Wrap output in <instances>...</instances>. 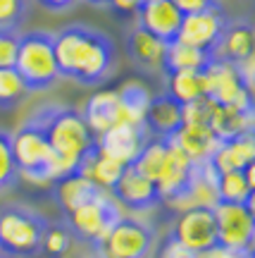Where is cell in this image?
Here are the masks:
<instances>
[{
    "label": "cell",
    "mask_w": 255,
    "mask_h": 258,
    "mask_svg": "<svg viewBox=\"0 0 255 258\" xmlns=\"http://www.w3.org/2000/svg\"><path fill=\"white\" fill-rule=\"evenodd\" d=\"M141 5V0H110L108 8L122 19H134L136 17V10Z\"/></svg>",
    "instance_id": "cell-37"
},
{
    "label": "cell",
    "mask_w": 255,
    "mask_h": 258,
    "mask_svg": "<svg viewBox=\"0 0 255 258\" xmlns=\"http://www.w3.org/2000/svg\"><path fill=\"white\" fill-rule=\"evenodd\" d=\"M29 98L27 84L22 82L15 67L0 70V110H15Z\"/></svg>",
    "instance_id": "cell-29"
},
{
    "label": "cell",
    "mask_w": 255,
    "mask_h": 258,
    "mask_svg": "<svg viewBox=\"0 0 255 258\" xmlns=\"http://www.w3.org/2000/svg\"><path fill=\"white\" fill-rule=\"evenodd\" d=\"M191 167H193L191 158L186 156V153H182L174 144H169L164 165H162V170H160L157 182H155L162 203L174 206V203L182 199V194L186 191V184H189V177H191Z\"/></svg>",
    "instance_id": "cell-18"
},
{
    "label": "cell",
    "mask_w": 255,
    "mask_h": 258,
    "mask_svg": "<svg viewBox=\"0 0 255 258\" xmlns=\"http://www.w3.org/2000/svg\"><path fill=\"white\" fill-rule=\"evenodd\" d=\"M124 211L117 206V201H115L108 191H101L98 196H93L91 201H86L83 206H79L76 211H72L69 215H64L62 220L67 222V227L72 230L74 239L93 246V244L117 222V218Z\"/></svg>",
    "instance_id": "cell-7"
},
{
    "label": "cell",
    "mask_w": 255,
    "mask_h": 258,
    "mask_svg": "<svg viewBox=\"0 0 255 258\" xmlns=\"http://www.w3.org/2000/svg\"><path fill=\"white\" fill-rule=\"evenodd\" d=\"M17 46H19V31L0 29V70L3 67H15Z\"/></svg>",
    "instance_id": "cell-34"
},
{
    "label": "cell",
    "mask_w": 255,
    "mask_h": 258,
    "mask_svg": "<svg viewBox=\"0 0 255 258\" xmlns=\"http://www.w3.org/2000/svg\"><path fill=\"white\" fill-rule=\"evenodd\" d=\"M169 144H174L182 153H186L193 163H203V160H210V158H212L215 148L219 146V139L212 134L210 127L182 124L179 132L169 139Z\"/></svg>",
    "instance_id": "cell-22"
},
{
    "label": "cell",
    "mask_w": 255,
    "mask_h": 258,
    "mask_svg": "<svg viewBox=\"0 0 255 258\" xmlns=\"http://www.w3.org/2000/svg\"><path fill=\"white\" fill-rule=\"evenodd\" d=\"M127 53L131 57V62L146 70V72H162V60H164V50L167 43H162L160 38H155L153 34H148L146 29L134 27L127 34Z\"/></svg>",
    "instance_id": "cell-19"
},
{
    "label": "cell",
    "mask_w": 255,
    "mask_h": 258,
    "mask_svg": "<svg viewBox=\"0 0 255 258\" xmlns=\"http://www.w3.org/2000/svg\"><path fill=\"white\" fill-rule=\"evenodd\" d=\"M57 74L79 86H98L110 77L117 46L110 34L83 24H69L53 34Z\"/></svg>",
    "instance_id": "cell-1"
},
{
    "label": "cell",
    "mask_w": 255,
    "mask_h": 258,
    "mask_svg": "<svg viewBox=\"0 0 255 258\" xmlns=\"http://www.w3.org/2000/svg\"><path fill=\"white\" fill-rule=\"evenodd\" d=\"M174 239L184 244L186 249L203 253V251L217 246V225H215V213L208 206H191L179 211L177 220L172 225Z\"/></svg>",
    "instance_id": "cell-10"
},
{
    "label": "cell",
    "mask_w": 255,
    "mask_h": 258,
    "mask_svg": "<svg viewBox=\"0 0 255 258\" xmlns=\"http://www.w3.org/2000/svg\"><path fill=\"white\" fill-rule=\"evenodd\" d=\"M74 234L67 227L64 220L48 222L46 232H43V244H41V253H46L48 258H64L67 251L72 249Z\"/></svg>",
    "instance_id": "cell-30"
},
{
    "label": "cell",
    "mask_w": 255,
    "mask_h": 258,
    "mask_svg": "<svg viewBox=\"0 0 255 258\" xmlns=\"http://www.w3.org/2000/svg\"><path fill=\"white\" fill-rule=\"evenodd\" d=\"M134 19L138 22L136 27L146 29L148 34L160 38L162 43H172L179 36L184 15L177 10L172 0H153V3H141Z\"/></svg>",
    "instance_id": "cell-15"
},
{
    "label": "cell",
    "mask_w": 255,
    "mask_h": 258,
    "mask_svg": "<svg viewBox=\"0 0 255 258\" xmlns=\"http://www.w3.org/2000/svg\"><path fill=\"white\" fill-rule=\"evenodd\" d=\"M203 91L217 105H238L253 108V91L241 82L236 67L229 62L210 60L203 70Z\"/></svg>",
    "instance_id": "cell-9"
},
{
    "label": "cell",
    "mask_w": 255,
    "mask_h": 258,
    "mask_svg": "<svg viewBox=\"0 0 255 258\" xmlns=\"http://www.w3.org/2000/svg\"><path fill=\"white\" fill-rule=\"evenodd\" d=\"M27 15H29V0H0V29L19 31Z\"/></svg>",
    "instance_id": "cell-32"
},
{
    "label": "cell",
    "mask_w": 255,
    "mask_h": 258,
    "mask_svg": "<svg viewBox=\"0 0 255 258\" xmlns=\"http://www.w3.org/2000/svg\"><path fill=\"white\" fill-rule=\"evenodd\" d=\"M215 225H217V244L236 251H253L255 241V218L253 201L248 203H224L212 206Z\"/></svg>",
    "instance_id": "cell-8"
},
{
    "label": "cell",
    "mask_w": 255,
    "mask_h": 258,
    "mask_svg": "<svg viewBox=\"0 0 255 258\" xmlns=\"http://www.w3.org/2000/svg\"><path fill=\"white\" fill-rule=\"evenodd\" d=\"M155 246V227L134 213H122L117 222L91 246L93 258H148Z\"/></svg>",
    "instance_id": "cell-6"
},
{
    "label": "cell",
    "mask_w": 255,
    "mask_h": 258,
    "mask_svg": "<svg viewBox=\"0 0 255 258\" xmlns=\"http://www.w3.org/2000/svg\"><path fill=\"white\" fill-rule=\"evenodd\" d=\"M198 258H253V251H236L227 246H212V249L198 253Z\"/></svg>",
    "instance_id": "cell-38"
},
{
    "label": "cell",
    "mask_w": 255,
    "mask_h": 258,
    "mask_svg": "<svg viewBox=\"0 0 255 258\" xmlns=\"http://www.w3.org/2000/svg\"><path fill=\"white\" fill-rule=\"evenodd\" d=\"M10 151H12V160H15L19 177H27L36 184H50L53 179L67 175V170L53 153L34 115H29L10 134Z\"/></svg>",
    "instance_id": "cell-3"
},
{
    "label": "cell",
    "mask_w": 255,
    "mask_h": 258,
    "mask_svg": "<svg viewBox=\"0 0 255 258\" xmlns=\"http://www.w3.org/2000/svg\"><path fill=\"white\" fill-rule=\"evenodd\" d=\"M227 22H229V17L224 15V10H208V12L184 15L177 41H182L186 46L198 48L203 53H210L212 46L217 43V38Z\"/></svg>",
    "instance_id": "cell-13"
},
{
    "label": "cell",
    "mask_w": 255,
    "mask_h": 258,
    "mask_svg": "<svg viewBox=\"0 0 255 258\" xmlns=\"http://www.w3.org/2000/svg\"><path fill=\"white\" fill-rule=\"evenodd\" d=\"M119 122L124 124H143V115L150 103V91L141 82H127L117 89Z\"/></svg>",
    "instance_id": "cell-26"
},
{
    "label": "cell",
    "mask_w": 255,
    "mask_h": 258,
    "mask_svg": "<svg viewBox=\"0 0 255 258\" xmlns=\"http://www.w3.org/2000/svg\"><path fill=\"white\" fill-rule=\"evenodd\" d=\"M0 258H5V256H3V253H0Z\"/></svg>",
    "instance_id": "cell-42"
},
{
    "label": "cell",
    "mask_w": 255,
    "mask_h": 258,
    "mask_svg": "<svg viewBox=\"0 0 255 258\" xmlns=\"http://www.w3.org/2000/svg\"><path fill=\"white\" fill-rule=\"evenodd\" d=\"M148 141V132L143 124H124L119 122L108 132H103L96 137V146L105 156L119 160L122 165H131V160L138 156V151Z\"/></svg>",
    "instance_id": "cell-14"
},
{
    "label": "cell",
    "mask_w": 255,
    "mask_h": 258,
    "mask_svg": "<svg viewBox=\"0 0 255 258\" xmlns=\"http://www.w3.org/2000/svg\"><path fill=\"white\" fill-rule=\"evenodd\" d=\"M184 124L182 115V103H177L169 93H160V96H150V103L143 115V129L148 137L155 139H169L179 132Z\"/></svg>",
    "instance_id": "cell-17"
},
{
    "label": "cell",
    "mask_w": 255,
    "mask_h": 258,
    "mask_svg": "<svg viewBox=\"0 0 255 258\" xmlns=\"http://www.w3.org/2000/svg\"><path fill=\"white\" fill-rule=\"evenodd\" d=\"M255 53V31L253 24L246 19H229L222 34H219L217 43L212 46L208 53L210 60H219V62L238 64L253 57Z\"/></svg>",
    "instance_id": "cell-12"
},
{
    "label": "cell",
    "mask_w": 255,
    "mask_h": 258,
    "mask_svg": "<svg viewBox=\"0 0 255 258\" xmlns=\"http://www.w3.org/2000/svg\"><path fill=\"white\" fill-rule=\"evenodd\" d=\"M31 115L41 124L53 153L57 156V160L64 165L67 172H72L83 153L91 146H96V137L83 120L81 110H76L72 105L50 103V105L36 108Z\"/></svg>",
    "instance_id": "cell-2"
},
{
    "label": "cell",
    "mask_w": 255,
    "mask_h": 258,
    "mask_svg": "<svg viewBox=\"0 0 255 258\" xmlns=\"http://www.w3.org/2000/svg\"><path fill=\"white\" fill-rule=\"evenodd\" d=\"M141 3H153V0H141Z\"/></svg>",
    "instance_id": "cell-41"
},
{
    "label": "cell",
    "mask_w": 255,
    "mask_h": 258,
    "mask_svg": "<svg viewBox=\"0 0 255 258\" xmlns=\"http://www.w3.org/2000/svg\"><path fill=\"white\" fill-rule=\"evenodd\" d=\"M255 163V141L253 134H243V137L229 139V141H219L215 153L210 158V165L217 172H229V170H243L246 165Z\"/></svg>",
    "instance_id": "cell-23"
},
{
    "label": "cell",
    "mask_w": 255,
    "mask_h": 258,
    "mask_svg": "<svg viewBox=\"0 0 255 258\" xmlns=\"http://www.w3.org/2000/svg\"><path fill=\"white\" fill-rule=\"evenodd\" d=\"M182 15H193V12H208V10H222L219 0H172Z\"/></svg>",
    "instance_id": "cell-35"
},
{
    "label": "cell",
    "mask_w": 255,
    "mask_h": 258,
    "mask_svg": "<svg viewBox=\"0 0 255 258\" xmlns=\"http://www.w3.org/2000/svg\"><path fill=\"white\" fill-rule=\"evenodd\" d=\"M89 5H93V8H108L110 0H86Z\"/></svg>",
    "instance_id": "cell-40"
},
{
    "label": "cell",
    "mask_w": 255,
    "mask_h": 258,
    "mask_svg": "<svg viewBox=\"0 0 255 258\" xmlns=\"http://www.w3.org/2000/svg\"><path fill=\"white\" fill-rule=\"evenodd\" d=\"M167 151H169V141L167 139L148 137L143 148L138 151V156L131 160V167L136 172H141L143 177H148L150 182H157L160 170L164 165V158H167Z\"/></svg>",
    "instance_id": "cell-27"
},
{
    "label": "cell",
    "mask_w": 255,
    "mask_h": 258,
    "mask_svg": "<svg viewBox=\"0 0 255 258\" xmlns=\"http://www.w3.org/2000/svg\"><path fill=\"white\" fill-rule=\"evenodd\" d=\"M215 110V103L201 96L191 103H184L182 105V115H184V124H201V127H210V117Z\"/></svg>",
    "instance_id": "cell-33"
},
{
    "label": "cell",
    "mask_w": 255,
    "mask_h": 258,
    "mask_svg": "<svg viewBox=\"0 0 255 258\" xmlns=\"http://www.w3.org/2000/svg\"><path fill=\"white\" fill-rule=\"evenodd\" d=\"M208 62H210L208 53H203V50H198V48H193V46H186L182 41H172V43H167V50H164L162 74L203 72Z\"/></svg>",
    "instance_id": "cell-25"
},
{
    "label": "cell",
    "mask_w": 255,
    "mask_h": 258,
    "mask_svg": "<svg viewBox=\"0 0 255 258\" xmlns=\"http://www.w3.org/2000/svg\"><path fill=\"white\" fill-rule=\"evenodd\" d=\"M217 196L224 203H248L255 199V163L243 170H229L217 175Z\"/></svg>",
    "instance_id": "cell-24"
},
{
    "label": "cell",
    "mask_w": 255,
    "mask_h": 258,
    "mask_svg": "<svg viewBox=\"0 0 255 258\" xmlns=\"http://www.w3.org/2000/svg\"><path fill=\"white\" fill-rule=\"evenodd\" d=\"M110 196L117 201V206L122 211L129 213H148L157 208L162 199L157 191V184L150 182L148 177H143L141 172H136L131 165H127L122 170V175L117 177V182L110 186Z\"/></svg>",
    "instance_id": "cell-11"
},
{
    "label": "cell",
    "mask_w": 255,
    "mask_h": 258,
    "mask_svg": "<svg viewBox=\"0 0 255 258\" xmlns=\"http://www.w3.org/2000/svg\"><path fill=\"white\" fill-rule=\"evenodd\" d=\"M101 191H105V189H101L93 179H89V177L81 175V172H74V170L50 182L53 201H55V206L60 208L62 218L69 215L72 211H76V208L83 206L86 201H91L93 196H98Z\"/></svg>",
    "instance_id": "cell-16"
},
{
    "label": "cell",
    "mask_w": 255,
    "mask_h": 258,
    "mask_svg": "<svg viewBox=\"0 0 255 258\" xmlns=\"http://www.w3.org/2000/svg\"><path fill=\"white\" fill-rule=\"evenodd\" d=\"M15 70L27 84L29 93L48 91L55 82L60 79L57 64L53 53V34L50 31H24L19 34L17 57H15Z\"/></svg>",
    "instance_id": "cell-5"
},
{
    "label": "cell",
    "mask_w": 255,
    "mask_h": 258,
    "mask_svg": "<svg viewBox=\"0 0 255 258\" xmlns=\"http://www.w3.org/2000/svg\"><path fill=\"white\" fill-rule=\"evenodd\" d=\"M48 220L34 208L10 203L0 208V253L5 258L41 256Z\"/></svg>",
    "instance_id": "cell-4"
},
{
    "label": "cell",
    "mask_w": 255,
    "mask_h": 258,
    "mask_svg": "<svg viewBox=\"0 0 255 258\" xmlns=\"http://www.w3.org/2000/svg\"><path fill=\"white\" fill-rule=\"evenodd\" d=\"M38 5L48 12H67V10H72L79 0H36Z\"/></svg>",
    "instance_id": "cell-39"
},
{
    "label": "cell",
    "mask_w": 255,
    "mask_h": 258,
    "mask_svg": "<svg viewBox=\"0 0 255 258\" xmlns=\"http://www.w3.org/2000/svg\"><path fill=\"white\" fill-rule=\"evenodd\" d=\"M210 129L219 141L253 134V108H238V105H217L210 117Z\"/></svg>",
    "instance_id": "cell-21"
},
{
    "label": "cell",
    "mask_w": 255,
    "mask_h": 258,
    "mask_svg": "<svg viewBox=\"0 0 255 258\" xmlns=\"http://www.w3.org/2000/svg\"><path fill=\"white\" fill-rule=\"evenodd\" d=\"M83 120L93 132V137H98L110 127L119 124V98L117 89H105V91L93 93L91 98L83 105Z\"/></svg>",
    "instance_id": "cell-20"
},
{
    "label": "cell",
    "mask_w": 255,
    "mask_h": 258,
    "mask_svg": "<svg viewBox=\"0 0 255 258\" xmlns=\"http://www.w3.org/2000/svg\"><path fill=\"white\" fill-rule=\"evenodd\" d=\"M167 77V91L177 103H191L205 96L203 91V72H172Z\"/></svg>",
    "instance_id": "cell-28"
},
{
    "label": "cell",
    "mask_w": 255,
    "mask_h": 258,
    "mask_svg": "<svg viewBox=\"0 0 255 258\" xmlns=\"http://www.w3.org/2000/svg\"><path fill=\"white\" fill-rule=\"evenodd\" d=\"M157 258H198V253L191 251V249H186L184 244H179L172 234H167V239H164L162 249H160V256Z\"/></svg>",
    "instance_id": "cell-36"
},
{
    "label": "cell",
    "mask_w": 255,
    "mask_h": 258,
    "mask_svg": "<svg viewBox=\"0 0 255 258\" xmlns=\"http://www.w3.org/2000/svg\"><path fill=\"white\" fill-rule=\"evenodd\" d=\"M19 182V172L12 160V151H10V134L0 129V194L15 189Z\"/></svg>",
    "instance_id": "cell-31"
}]
</instances>
